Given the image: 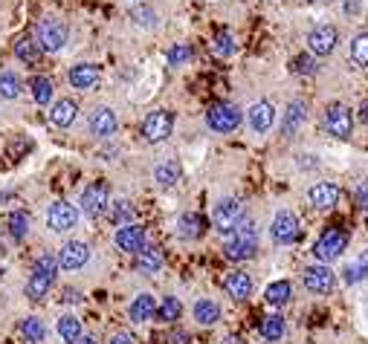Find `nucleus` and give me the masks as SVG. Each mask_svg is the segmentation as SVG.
<instances>
[{"instance_id": "obj_1", "label": "nucleus", "mask_w": 368, "mask_h": 344, "mask_svg": "<svg viewBox=\"0 0 368 344\" xmlns=\"http://www.w3.org/2000/svg\"><path fill=\"white\" fill-rule=\"evenodd\" d=\"M258 252V232L250 220H241L229 235H226V243H224V255L226 261L232 263H241V261H250L255 258Z\"/></svg>"}, {"instance_id": "obj_2", "label": "nucleus", "mask_w": 368, "mask_h": 344, "mask_svg": "<svg viewBox=\"0 0 368 344\" xmlns=\"http://www.w3.org/2000/svg\"><path fill=\"white\" fill-rule=\"evenodd\" d=\"M55 275H58V258L52 255H41L35 261V269L26 280V298L29 301H44L55 284Z\"/></svg>"}, {"instance_id": "obj_3", "label": "nucleus", "mask_w": 368, "mask_h": 344, "mask_svg": "<svg viewBox=\"0 0 368 344\" xmlns=\"http://www.w3.org/2000/svg\"><path fill=\"white\" fill-rule=\"evenodd\" d=\"M345 246H348V232L343 226H328L314 246V258L316 263H330L345 252Z\"/></svg>"}, {"instance_id": "obj_4", "label": "nucleus", "mask_w": 368, "mask_h": 344, "mask_svg": "<svg viewBox=\"0 0 368 344\" xmlns=\"http://www.w3.org/2000/svg\"><path fill=\"white\" fill-rule=\"evenodd\" d=\"M35 44L41 47V52H61L67 44V26L64 20H58V18H47L38 23V32H35Z\"/></svg>"}, {"instance_id": "obj_5", "label": "nucleus", "mask_w": 368, "mask_h": 344, "mask_svg": "<svg viewBox=\"0 0 368 344\" xmlns=\"http://www.w3.org/2000/svg\"><path fill=\"white\" fill-rule=\"evenodd\" d=\"M270 235H272V240L279 243V246H290V243H296L299 240V235H301V220H299V214L296 211H279L272 217V226H270Z\"/></svg>"}, {"instance_id": "obj_6", "label": "nucleus", "mask_w": 368, "mask_h": 344, "mask_svg": "<svg viewBox=\"0 0 368 344\" xmlns=\"http://www.w3.org/2000/svg\"><path fill=\"white\" fill-rule=\"evenodd\" d=\"M171 131H174V116H171V110H154V113H148L145 121H142V136H145V142H151V145L166 142V139L171 136Z\"/></svg>"}, {"instance_id": "obj_7", "label": "nucleus", "mask_w": 368, "mask_h": 344, "mask_svg": "<svg viewBox=\"0 0 368 344\" xmlns=\"http://www.w3.org/2000/svg\"><path fill=\"white\" fill-rule=\"evenodd\" d=\"M212 220H214V229H218L221 235H229L243 220V203L238 197L221 200L218 206H214V211H212Z\"/></svg>"}, {"instance_id": "obj_8", "label": "nucleus", "mask_w": 368, "mask_h": 344, "mask_svg": "<svg viewBox=\"0 0 368 344\" xmlns=\"http://www.w3.org/2000/svg\"><path fill=\"white\" fill-rule=\"evenodd\" d=\"M301 280H304V290L314 292V295H330L333 292V284H336V275L328 263H314L301 272Z\"/></svg>"}, {"instance_id": "obj_9", "label": "nucleus", "mask_w": 368, "mask_h": 344, "mask_svg": "<svg viewBox=\"0 0 368 344\" xmlns=\"http://www.w3.org/2000/svg\"><path fill=\"white\" fill-rule=\"evenodd\" d=\"M76 223H79V208H76L73 203L58 200V203L50 206V211H47V226H50L55 235H64V232L76 229Z\"/></svg>"}, {"instance_id": "obj_10", "label": "nucleus", "mask_w": 368, "mask_h": 344, "mask_svg": "<svg viewBox=\"0 0 368 344\" xmlns=\"http://www.w3.org/2000/svg\"><path fill=\"white\" fill-rule=\"evenodd\" d=\"M110 206V191L105 182H90L87 189L81 191V211L87 217H102Z\"/></svg>"}, {"instance_id": "obj_11", "label": "nucleus", "mask_w": 368, "mask_h": 344, "mask_svg": "<svg viewBox=\"0 0 368 344\" xmlns=\"http://www.w3.org/2000/svg\"><path fill=\"white\" fill-rule=\"evenodd\" d=\"M206 121L212 131L218 134H232L238 124H241V110L235 105H212L206 113Z\"/></svg>"}, {"instance_id": "obj_12", "label": "nucleus", "mask_w": 368, "mask_h": 344, "mask_svg": "<svg viewBox=\"0 0 368 344\" xmlns=\"http://www.w3.org/2000/svg\"><path fill=\"white\" fill-rule=\"evenodd\" d=\"M325 128L333 139H348L354 131V116L345 105H330L325 113Z\"/></svg>"}, {"instance_id": "obj_13", "label": "nucleus", "mask_w": 368, "mask_h": 344, "mask_svg": "<svg viewBox=\"0 0 368 344\" xmlns=\"http://www.w3.org/2000/svg\"><path fill=\"white\" fill-rule=\"evenodd\" d=\"M87 261H90V246L84 240H70L58 252V269H67V272L81 269Z\"/></svg>"}, {"instance_id": "obj_14", "label": "nucleus", "mask_w": 368, "mask_h": 344, "mask_svg": "<svg viewBox=\"0 0 368 344\" xmlns=\"http://www.w3.org/2000/svg\"><path fill=\"white\" fill-rule=\"evenodd\" d=\"M336 41H340V32H336V26H316L314 32L308 35V49L311 55L322 58V55H330Z\"/></svg>"}, {"instance_id": "obj_15", "label": "nucleus", "mask_w": 368, "mask_h": 344, "mask_svg": "<svg viewBox=\"0 0 368 344\" xmlns=\"http://www.w3.org/2000/svg\"><path fill=\"white\" fill-rule=\"evenodd\" d=\"M116 128H119V119H116V113L110 107H96L93 113H90V131H93L99 139L113 136Z\"/></svg>"}, {"instance_id": "obj_16", "label": "nucleus", "mask_w": 368, "mask_h": 344, "mask_svg": "<svg viewBox=\"0 0 368 344\" xmlns=\"http://www.w3.org/2000/svg\"><path fill=\"white\" fill-rule=\"evenodd\" d=\"M247 121H250V128L255 134H267L272 128V121H275V107L272 102H255L250 110H247Z\"/></svg>"}, {"instance_id": "obj_17", "label": "nucleus", "mask_w": 368, "mask_h": 344, "mask_svg": "<svg viewBox=\"0 0 368 344\" xmlns=\"http://www.w3.org/2000/svg\"><path fill=\"white\" fill-rule=\"evenodd\" d=\"M116 246L122 249V252H139V249L145 246V229L137 226V223H128V226H119L116 229Z\"/></svg>"}, {"instance_id": "obj_18", "label": "nucleus", "mask_w": 368, "mask_h": 344, "mask_svg": "<svg viewBox=\"0 0 368 344\" xmlns=\"http://www.w3.org/2000/svg\"><path fill=\"white\" fill-rule=\"evenodd\" d=\"M308 200H311V206L328 211V208H333L336 203H340V189H336L333 182H316V185H311Z\"/></svg>"}, {"instance_id": "obj_19", "label": "nucleus", "mask_w": 368, "mask_h": 344, "mask_svg": "<svg viewBox=\"0 0 368 344\" xmlns=\"http://www.w3.org/2000/svg\"><path fill=\"white\" fill-rule=\"evenodd\" d=\"M157 316V298L151 292H139L134 301H131V321L134 324H145Z\"/></svg>"}, {"instance_id": "obj_20", "label": "nucleus", "mask_w": 368, "mask_h": 344, "mask_svg": "<svg viewBox=\"0 0 368 344\" xmlns=\"http://www.w3.org/2000/svg\"><path fill=\"white\" fill-rule=\"evenodd\" d=\"M224 290L229 292V298L235 301H247L253 295V278L247 272H229L224 280Z\"/></svg>"}, {"instance_id": "obj_21", "label": "nucleus", "mask_w": 368, "mask_h": 344, "mask_svg": "<svg viewBox=\"0 0 368 344\" xmlns=\"http://www.w3.org/2000/svg\"><path fill=\"white\" fill-rule=\"evenodd\" d=\"M137 269L142 275H157L163 269V252L154 243H145L139 252H137Z\"/></svg>"}, {"instance_id": "obj_22", "label": "nucleus", "mask_w": 368, "mask_h": 344, "mask_svg": "<svg viewBox=\"0 0 368 344\" xmlns=\"http://www.w3.org/2000/svg\"><path fill=\"white\" fill-rule=\"evenodd\" d=\"M192 319L200 324V327H212L221 321V307L214 304L212 298H197L195 307H192Z\"/></svg>"}, {"instance_id": "obj_23", "label": "nucleus", "mask_w": 368, "mask_h": 344, "mask_svg": "<svg viewBox=\"0 0 368 344\" xmlns=\"http://www.w3.org/2000/svg\"><path fill=\"white\" fill-rule=\"evenodd\" d=\"M76 116H79V105L73 99H61L50 110V121L55 124V128H70V124L76 121Z\"/></svg>"}, {"instance_id": "obj_24", "label": "nucleus", "mask_w": 368, "mask_h": 344, "mask_svg": "<svg viewBox=\"0 0 368 344\" xmlns=\"http://www.w3.org/2000/svg\"><path fill=\"white\" fill-rule=\"evenodd\" d=\"M206 232V220L200 214H180V220H177V235L183 237V240H197L200 235Z\"/></svg>"}, {"instance_id": "obj_25", "label": "nucleus", "mask_w": 368, "mask_h": 344, "mask_svg": "<svg viewBox=\"0 0 368 344\" xmlns=\"http://www.w3.org/2000/svg\"><path fill=\"white\" fill-rule=\"evenodd\" d=\"M96 81H99V67H93V64H76L70 70V84L76 90H90V87H96Z\"/></svg>"}, {"instance_id": "obj_26", "label": "nucleus", "mask_w": 368, "mask_h": 344, "mask_svg": "<svg viewBox=\"0 0 368 344\" xmlns=\"http://www.w3.org/2000/svg\"><path fill=\"white\" fill-rule=\"evenodd\" d=\"M180 177H183V168H180L177 160H166L154 168V179H157V185H163V189H174V185L180 182Z\"/></svg>"}, {"instance_id": "obj_27", "label": "nucleus", "mask_w": 368, "mask_h": 344, "mask_svg": "<svg viewBox=\"0 0 368 344\" xmlns=\"http://www.w3.org/2000/svg\"><path fill=\"white\" fill-rule=\"evenodd\" d=\"M308 119V107H304L301 102H290L287 105V110H284V121H282V134L284 136H290V134H296L299 128H301V121Z\"/></svg>"}, {"instance_id": "obj_28", "label": "nucleus", "mask_w": 368, "mask_h": 344, "mask_svg": "<svg viewBox=\"0 0 368 344\" xmlns=\"http://www.w3.org/2000/svg\"><path fill=\"white\" fill-rule=\"evenodd\" d=\"M290 298H293L290 280H272V284L264 290V301H267L270 307H284Z\"/></svg>"}, {"instance_id": "obj_29", "label": "nucleus", "mask_w": 368, "mask_h": 344, "mask_svg": "<svg viewBox=\"0 0 368 344\" xmlns=\"http://www.w3.org/2000/svg\"><path fill=\"white\" fill-rule=\"evenodd\" d=\"M55 330H58V338L64 344H76L81 338V321L76 316H61Z\"/></svg>"}, {"instance_id": "obj_30", "label": "nucleus", "mask_w": 368, "mask_h": 344, "mask_svg": "<svg viewBox=\"0 0 368 344\" xmlns=\"http://www.w3.org/2000/svg\"><path fill=\"white\" fill-rule=\"evenodd\" d=\"M343 278H345V284H360V280L368 278V252L357 255L345 269H343Z\"/></svg>"}, {"instance_id": "obj_31", "label": "nucleus", "mask_w": 368, "mask_h": 344, "mask_svg": "<svg viewBox=\"0 0 368 344\" xmlns=\"http://www.w3.org/2000/svg\"><path fill=\"white\" fill-rule=\"evenodd\" d=\"M21 336H23L29 344H41L44 336H47V327H44V321H41L38 316H29V319L21 321Z\"/></svg>"}, {"instance_id": "obj_32", "label": "nucleus", "mask_w": 368, "mask_h": 344, "mask_svg": "<svg viewBox=\"0 0 368 344\" xmlns=\"http://www.w3.org/2000/svg\"><path fill=\"white\" fill-rule=\"evenodd\" d=\"M258 330H261V338L272 344V341H282V338H284V330H287V327H284V319H282V316H267Z\"/></svg>"}, {"instance_id": "obj_33", "label": "nucleus", "mask_w": 368, "mask_h": 344, "mask_svg": "<svg viewBox=\"0 0 368 344\" xmlns=\"http://www.w3.org/2000/svg\"><path fill=\"white\" fill-rule=\"evenodd\" d=\"M29 90H33L35 105H50L52 93H55V87H52V81H50L47 76H35L33 81H29Z\"/></svg>"}, {"instance_id": "obj_34", "label": "nucleus", "mask_w": 368, "mask_h": 344, "mask_svg": "<svg viewBox=\"0 0 368 344\" xmlns=\"http://www.w3.org/2000/svg\"><path fill=\"white\" fill-rule=\"evenodd\" d=\"M108 217L116 226H128L134 220V203L128 200H116L113 206H108Z\"/></svg>"}, {"instance_id": "obj_35", "label": "nucleus", "mask_w": 368, "mask_h": 344, "mask_svg": "<svg viewBox=\"0 0 368 344\" xmlns=\"http://www.w3.org/2000/svg\"><path fill=\"white\" fill-rule=\"evenodd\" d=\"M180 312H183V304H180L177 295H166V298L157 304V319H160V321H177Z\"/></svg>"}, {"instance_id": "obj_36", "label": "nucleus", "mask_w": 368, "mask_h": 344, "mask_svg": "<svg viewBox=\"0 0 368 344\" xmlns=\"http://www.w3.org/2000/svg\"><path fill=\"white\" fill-rule=\"evenodd\" d=\"M15 55L23 61V64H38V58H41V47L33 41V38H21L15 44Z\"/></svg>"}, {"instance_id": "obj_37", "label": "nucleus", "mask_w": 368, "mask_h": 344, "mask_svg": "<svg viewBox=\"0 0 368 344\" xmlns=\"http://www.w3.org/2000/svg\"><path fill=\"white\" fill-rule=\"evenodd\" d=\"M21 78L15 76V73H0V99H6V102H12V99H18L21 96Z\"/></svg>"}, {"instance_id": "obj_38", "label": "nucleus", "mask_w": 368, "mask_h": 344, "mask_svg": "<svg viewBox=\"0 0 368 344\" xmlns=\"http://www.w3.org/2000/svg\"><path fill=\"white\" fill-rule=\"evenodd\" d=\"M351 61L357 67H368V32H360L351 41Z\"/></svg>"}, {"instance_id": "obj_39", "label": "nucleus", "mask_w": 368, "mask_h": 344, "mask_svg": "<svg viewBox=\"0 0 368 344\" xmlns=\"http://www.w3.org/2000/svg\"><path fill=\"white\" fill-rule=\"evenodd\" d=\"M9 235L15 240H23L29 235V214L26 211H12L9 214Z\"/></svg>"}, {"instance_id": "obj_40", "label": "nucleus", "mask_w": 368, "mask_h": 344, "mask_svg": "<svg viewBox=\"0 0 368 344\" xmlns=\"http://www.w3.org/2000/svg\"><path fill=\"white\" fill-rule=\"evenodd\" d=\"M290 70L299 73V76H314L316 73V58L314 55H296L290 61Z\"/></svg>"}, {"instance_id": "obj_41", "label": "nucleus", "mask_w": 368, "mask_h": 344, "mask_svg": "<svg viewBox=\"0 0 368 344\" xmlns=\"http://www.w3.org/2000/svg\"><path fill=\"white\" fill-rule=\"evenodd\" d=\"M131 18L139 23V26H145V29H154L157 26V12L154 9H148V6H134V12H131Z\"/></svg>"}, {"instance_id": "obj_42", "label": "nucleus", "mask_w": 368, "mask_h": 344, "mask_svg": "<svg viewBox=\"0 0 368 344\" xmlns=\"http://www.w3.org/2000/svg\"><path fill=\"white\" fill-rule=\"evenodd\" d=\"M212 52H214V55H221V58L232 55V52H235L232 35H229V32H218V38H214V44H212Z\"/></svg>"}, {"instance_id": "obj_43", "label": "nucleus", "mask_w": 368, "mask_h": 344, "mask_svg": "<svg viewBox=\"0 0 368 344\" xmlns=\"http://www.w3.org/2000/svg\"><path fill=\"white\" fill-rule=\"evenodd\" d=\"M189 58H192V49H189V44H174V47L168 49V64H171V67L186 64Z\"/></svg>"}, {"instance_id": "obj_44", "label": "nucleus", "mask_w": 368, "mask_h": 344, "mask_svg": "<svg viewBox=\"0 0 368 344\" xmlns=\"http://www.w3.org/2000/svg\"><path fill=\"white\" fill-rule=\"evenodd\" d=\"M354 194H357V206L368 211V182H360V185H357V191H354Z\"/></svg>"}, {"instance_id": "obj_45", "label": "nucleus", "mask_w": 368, "mask_h": 344, "mask_svg": "<svg viewBox=\"0 0 368 344\" xmlns=\"http://www.w3.org/2000/svg\"><path fill=\"white\" fill-rule=\"evenodd\" d=\"M108 344H137L134 341V336L131 333H116V336H110V341Z\"/></svg>"}, {"instance_id": "obj_46", "label": "nucleus", "mask_w": 368, "mask_h": 344, "mask_svg": "<svg viewBox=\"0 0 368 344\" xmlns=\"http://www.w3.org/2000/svg\"><path fill=\"white\" fill-rule=\"evenodd\" d=\"M186 341H189V336L183 333V330H177V333L168 336V344H186Z\"/></svg>"}, {"instance_id": "obj_47", "label": "nucleus", "mask_w": 368, "mask_h": 344, "mask_svg": "<svg viewBox=\"0 0 368 344\" xmlns=\"http://www.w3.org/2000/svg\"><path fill=\"white\" fill-rule=\"evenodd\" d=\"M357 113H360V121H362V124H368V99L360 105V110H357Z\"/></svg>"}, {"instance_id": "obj_48", "label": "nucleus", "mask_w": 368, "mask_h": 344, "mask_svg": "<svg viewBox=\"0 0 368 344\" xmlns=\"http://www.w3.org/2000/svg\"><path fill=\"white\" fill-rule=\"evenodd\" d=\"M221 344H243V341H241V336H226Z\"/></svg>"}, {"instance_id": "obj_49", "label": "nucleus", "mask_w": 368, "mask_h": 344, "mask_svg": "<svg viewBox=\"0 0 368 344\" xmlns=\"http://www.w3.org/2000/svg\"><path fill=\"white\" fill-rule=\"evenodd\" d=\"M76 344H99V341H96V338H93V336H81V338H79V341H76Z\"/></svg>"}, {"instance_id": "obj_50", "label": "nucleus", "mask_w": 368, "mask_h": 344, "mask_svg": "<svg viewBox=\"0 0 368 344\" xmlns=\"http://www.w3.org/2000/svg\"><path fill=\"white\" fill-rule=\"evenodd\" d=\"M360 9V0H348V12H357Z\"/></svg>"}, {"instance_id": "obj_51", "label": "nucleus", "mask_w": 368, "mask_h": 344, "mask_svg": "<svg viewBox=\"0 0 368 344\" xmlns=\"http://www.w3.org/2000/svg\"><path fill=\"white\" fill-rule=\"evenodd\" d=\"M308 4H330V0H308Z\"/></svg>"}]
</instances>
